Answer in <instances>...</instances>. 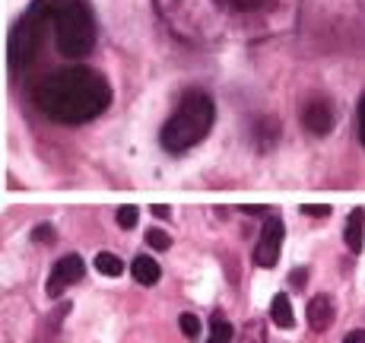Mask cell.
<instances>
[{"label": "cell", "instance_id": "6da1fadb", "mask_svg": "<svg viewBox=\"0 0 365 343\" xmlns=\"http://www.w3.org/2000/svg\"><path fill=\"white\" fill-rule=\"evenodd\" d=\"M35 102L48 118L60 124H83L108 108L112 90L99 74L86 67H64L35 90Z\"/></svg>", "mask_w": 365, "mask_h": 343}, {"label": "cell", "instance_id": "7a4b0ae2", "mask_svg": "<svg viewBox=\"0 0 365 343\" xmlns=\"http://www.w3.org/2000/svg\"><path fill=\"white\" fill-rule=\"evenodd\" d=\"M32 13L42 16V23H54L58 51L64 58H86L96 45V26L90 10L80 0H35Z\"/></svg>", "mask_w": 365, "mask_h": 343}, {"label": "cell", "instance_id": "3957f363", "mask_svg": "<svg viewBox=\"0 0 365 343\" xmlns=\"http://www.w3.org/2000/svg\"><path fill=\"white\" fill-rule=\"evenodd\" d=\"M213 102H210L207 92H185V99L178 102L175 115L165 121L162 127V147L169 153H185L191 149L201 137L210 134V127H213Z\"/></svg>", "mask_w": 365, "mask_h": 343}, {"label": "cell", "instance_id": "277c9868", "mask_svg": "<svg viewBox=\"0 0 365 343\" xmlns=\"http://www.w3.org/2000/svg\"><path fill=\"white\" fill-rule=\"evenodd\" d=\"M42 16H35L29 10V13L19 19V23L13 26V32H10V42H7V58H10V67H29L32 58L38 54V42H42Z\"/></svg>", "mask_w": 365, "mask_h": 343}, {"label": "cell", "instance_id": "5b68a950", "mask_svg": "<svg viewBox=\"0 0 365 343\" xmlns=\"http://www.w3.org/2000/svg\"><path fill=\"white\" fill-rule=\"evenodd\" d=\"M83 258L80 254H64L58 264L51 267V276H48V296H60L70 283L83 280Z\"/></svg>", "mask_w": 365, "mask_h": 343}, {"label": "cell", "instance_id": "8992f818", "mask_svg": "<svg viewBox=\"0 0 365 343\" xmlns=\"http://www.w3.org/2000/svg\"><path fill=\"white\" fill-rule=\"evenodd\" d=\"M283 219H267L261 232V242L254 248V261L261 267H273L276 258H280V245H283Z\"/></svg>", "mask_w": 365, "mask_h": 343}, {"label": "cell", "instance_id": "52a82bcc", "mask_svg": "<svg viewBox=\"0 0 365 343\" xmlns=\"http://www.w3.org/2000/svg\"><path fill=\"white\" fill-rule=\"evenodd\" d=\"M302 124L318 137L330 134V127H334V108H330L328 99H321V96L312 99V102L302 108Z\"/></svg>", "mask_w": 365, "mask_h": 343}, {"label": "cell", "instance_id": "ba28073f", "mask_svg": "<svg viewBox=\"0 0 365 343\" xmlns=\"http://www.w3.org/2000/svg\"><path fill=\"white\" fill-rule=\"evenodd\" d=\"M305 315H308V324H312V331H328L330 324H334V318H337V312H334V302H330L328 296H314L312 302H308V308H305Z\"/></svg>", "mask_w": 365, "mask_h": 343}, {"label": "cell", "instance_id": "9c48e42d", "mask_svg": "<svg viewBox=\"0 0 365 343\" xmlns=\"http://www.w3.org/2000/svg\"><path fill=\"white\" fill-rule=\"evenodd\" d=\"M130 274H134L137 283L143 286H156L159 283V276H162V270H159V264L149 258V254H140L134 261V267H130Z\"/></svg>", "mask_w": 365, "mask_h": 343}, {"label": "cell", "instance_id": "30bf717a", "mask_svg": "<svg viewBox=\"0 0 365 343\" xmlns=\"http://www.w3.org/2000/svg\"><path fill=\"white\" fill-rule=\"evenodd\" d=\"M346 245H350L353 254L362 251L365 245V210H353L350 223H346Z\"/></svg>", "mask_w": 365, "mask_h": 343}, {"label": "cell", "instance_id": "8fae6325", "mask_svg": "<svg viewBox=\"0 0 365 343\" xmlns=\"http://www.w3.org/2000/svg\"><path fill=\"white\" fill-rule=\"evenodd\" d=\"M270 318H273L276 328L289 331L292 324H296V315H292V306H289V296H273V302H270Z\"/></svg>", "mask_w": 365, "mask_h": 343}, {"label": "cell", "instance_id": "7c38bea8", "mask_svg": "<svg viewBox=\"0 0 365 343\" xmlns=\"http://www.w3.org/2000/svg\"><path fill=\"white\" fill-rule=\"evenodd\" d=\"M232 340V324L226 321L223 312L213 315V321H210V340L207 343H229Z\"/></svg>", "mask_w": 365, "mask_h": 343}, {"label": "cell", "instance_id": "4fadbf2b", "mask_svg": "<svg viewBox=\"0 0 365 343\" xmlns=\"http://www.w3.org/2000/svg\"><path fill=\"white\" fill-rule=\"evenodd\" d=\"M96 270H99V274H105V276H121V274H124V264H121L114 254L99 251L96 254Z\"/></svg>", "mask_w": 365, "mask_h": 343}, {"label": "cell", "instance_id": "5bb4252c", "mask_svg": "<svg viewBox=\"0 0 365 343\" xmlns=\"http://www.w3.org/2000/svg\"><path fill=\"white\" fill-rule=\"evenodd\" d=\"M219 3L235 10V13H261V10H267L273 0H219Z\"/></svg>", "mask_w": 365, "mask_h": 343}, {"label": "cell", "instance_id": "9a60e30c", "mask_svg": "<svg viewBox=\"0 0 365 343\" xmlns=\"http://www.w3.org/2000/svg\"><path fill=\"white\" fill-rule=\"evenodd\" d=\"M257 140H261V149H267L270 143H276V137H280V124L276 121H270V118H261L257 121Z\"/></svg>", "mask_w": 365, "mask_h": 343}, {"label": "cell", "instance_id": "2e32d148", "mask_svg": "<svg viewBox=\"0 0 365 343\" xmlns=\"http://www.w3.org/2000/svg\"><path fill=\"white\" fill-rule=\"evenodd\" d=\"M178 328H181V334H185L187 340H194V337L201 334V318H197V315H191V312H185L178 318Z\"/></svg>", "mask_w": 365, "mask_h": 343}, {"label": "cell", "instance_id": "e0dca14e", "mask_svg": "<svg viewBox=\"0 0 365 343\" xmlns=\"http://www.w3.org/2000/svg\"><path fill=\"white\" fill-rule=\"evenodd\" d=\"M146 245L153 248V251H169V245H171L169 232H162V229H146Z\"/></svg>", "mask_w": 365, "mask_h": 343}, {"label": "cell", "instance_id": "ac0fdd59", "mask_svg": "<svg viewBox=\"0 0 365 343\" xmlns=\"http://www.w3.org/2000/svg\"><path fill=\"white\" fill-rule=\"evenodd\" d=\"M118 226H121V229H134V226H137V207H130V203L121 207L118 210Z\"/></svg>", "mask_w": 365, "mask_h": 343}, {"label": "cell", "instance_id": "d6986e66", "mask_svg": "<svg viewBox=\"0 0 365 343\" xmlns=\"http://www.w3.org/2000/svg\"><path fill=\"white\" fill-rule=\"evenodd\" d=\"M302 213H308V217H328L330 207H321V203H302Z\"/></svg>", "mask_w": 365, "mask_h": 343}, {"label": "cell", "instance_id": "ffe728a7", "mask_svg": "<svg viewBox=\"0 0 365 343\" xmlns=\"http://www.w3.org/2000/svg\"><path fill=\"white\" fill-rule=\"evenodd\" d=\"M32 239H35V242H51L54 239V229H51V226H38V229L32 232Z\"/></svg>", "mask_w": 365, "mask_h": 343}, {"label": "cell", "instance_id": "44dd1931", "mask_svg": "<svg viewBox=\"0 0 365 343\" xmlns=\"http://www.w3.org/2000/svg\"><path fill=\"white\" fill-rule=\"evenodd\" d=\"M359 140H362V147H365V96H362V102H359Z\"/></svg>", "mask_w": 365, "mask_h": 343}, {"label": "cell", "instance_id": "7402d4cb", "mask_svg": "<svg viewBox=\"0 0 365 343\" xmlns=\"http://www.w3.org/2000/svg\"><path fill=\"white\" fill-rule=\"evenodd\" d=\"M343 343H365V331H353V334L343 337Z\"/></svg>", "mask_w": 365, "mask_h": 343}, {"label": "cell", "instance_id": "603a6c76", "mask_svg": "<svg viewBox=\"0 0 365 343\" xmlns=\"http://www.w3.org/2000/svg\"><path fill=\"white\" fill-rule=\"evenodd\" d=\"M289 280H292V286H305V280H308V274H305V270H296V274H292V276H289Z\"/></svg>", "mask_w": 365, "mask_h": 343}, {"label": "cell", "instance_id": "cb8c5ba5", "mask_svg": "<svg viewBox=\"0 0 365 343\" xmlns=\"http://www.w3.org/2000/svg\"><path fill=\"white\" fill-rule=\"evenodd\" d=\"M245 213H267V207H261V203H245Z\"/></svg>", "mask_w": 365, "mask_h": 343}, {"label": "cell", "instance_id": "d4e9b609", "mask_svg": "<svg viewBox=\"0 0 365 343\" xmlns=\"http://www.w3.org/2000/svg\"><path fill=\"white\" fill-rule=\"evenodd\" d=\"M153 213H156V217H169V207H162V203H156V207H153Z\"/></svg>", "mask_w": 365, "mask_h": 343}]
</instances>
